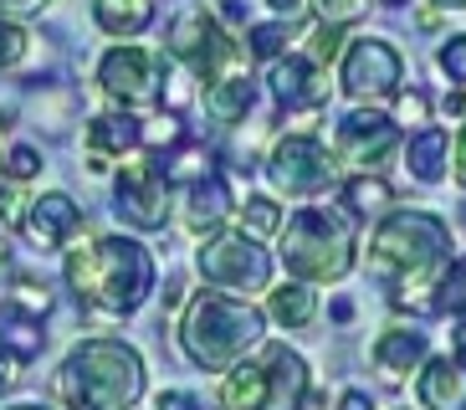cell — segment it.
Instances as JSON below:
<instances>
[{"label": "cell", "instance_id": "83f0119b", "mask_svg": "<svg viewBox=\"0 0 466 410\" xmlns=\"http://www.w3.org/2000/svg\"><path fill=\"white\" fill-rule=\"evenodd\" d=\"M277 226H282V210H277V200H267V195H251V200L241 205V231H247V236H272Z\"/></svg>", "mask_w": 466, "mask_h": 410}, {"label": "cell", "instance_id": "8fae6325", "mask_svg": "<svg viewBox=\"0 0 466 410\" xmlns=\"http://www.w3.org/2000/svg\"><path fill=\"white\" fill-rule=\"evenodd\" d=\"M169 175L165 164L149 159V154H138V159H128L124 169H118V179H113V205H118V216L128 220V226H138V231H159L169 220Z\"/></svg>", "mask_w": 466, "mask_h": 410}, {"label": "cell", "instance_id": "e575fe53", "mask_svg": "<svg viewBox=\"0 0 466 410\" xmlns=\"http://www.w3.org/2000/svg\"><path fill=\"white\" fill-rule=\"evenodd\" d=\"M343 52V26H318L313 31V62H333V56Z\"/></svg>", "mask_w": 466, "mask_h": 410}, {"label": "cell", "instance_id": "7c38bea8", "mask_svg": "<svg viewBox=\"0 0 466 410\" xmlns=\"http://www.w3.org/2000/svg\"><path fill=\"white\" fill-rule=\"evenodd\" d=\"M343 93L359 97V103H374V97H395L400 82H405V56L390 46L384 36H359L349 52H343Z\"/></svg>", "mask_w": 466, "mask_h": 410}, {"label": "cell", "instance_id": "4dcf8cb0", "mask_svg": "<svg viewBox=\"0 0 466 410\" xmlns=\"http://www.w3.org/2000/svg\"><path fill=\"white\" fill-rule=\"evenodd\" d=\"M436 62H441V72L461 87V82H466V36H446V41H441Z\"/></svg>", "mask_w": 466, "mask_h": 410}, {"label": "cell", "instance_id": "e0dca14e", "mask_svg": "<svg viewBox=\"0 0 466 410\" xmlns=\"http://www.w3.org/2000/svg\"><path fill=\"white\" fill-rule=\"evenodd\" d=\"M144 149V123L134 113H103V118L87 123V154H93V169H108V154H138Z\"/></svg>", "mask_w": 466, "mask_h": 410}, {"label": "cell", "instance_id": "cb8c5ba5", "mask_svg": "<svg viewBox=\"0 0 466 410\" xmlns=\"http://www.w3.org/2000/svg\"><path fill=\"white\" fill-rule=\"evenodd\" d=\"M390 200H395V190H390L384 179H374V175H354L349 185H343V205H349L354 216H380Z\"/></svg>", "mask_w": 466, "mask_h": 410}, {"label": "cell", "instance_id": "44dd1931", "mask_svg": "<svg viewBox=\"0 0 466 410\" xmlns=\"http://www.w3.org/2000/svg\"><path fill=\"white\" fill-rule=\"evenodd\" d=\"M251 108V82L247 72H226V77L206 82V113L216 123H241Z\"/></svg>", "mask_w": 466, "mask_h": 410}, {"label": "cell", "instance_id": "7bdbcfd3", "mask_svg": "<svg viewBox=\"0 0 466 410\" xmlns=\"http://www.w3.org/2000/svg\"><path fill=\"white\" fill-rule=\"evenodd\" d=\"M343 410H370V395H364V390H349V395H343Z\"/></svg>", "mask_w": 466, "mask_h": 410}, {"label": "cell", "instance_id": "6da1fadb", "mask_svg": "<svg viewBox=\"0 0 466 410\" xmlns=\"http://www.w3.org/2000/svg\"><path fill=\"white\" fill-rule=\"evenodd\" d=\"M370 267L390 277L400 308L436 313V282L451 267V226L431 210H395L374 231Z\"/></svg>", "mask_w": 466, "mask_h": 410}, {"label": "cell", "instance_id": "f6af8a7d", "mask_svg": "<svg viewBox=\"0 0 466 410\" xmlns=\"http://www.w3.org/2000/svg\"><path fill=\"white\" fill-rule=\"evenodd\" d=\"M11 410H46V405H11Z\"/></svg>", "mask_w": 466, "mask_h": 410}, {"label": "cell", "instance_id": "4fadbf2b", "mask_svg": "<svg viewBox=\"0 0 466 410\" xmlns=\"http://www.w3.org/2000/svg\"><path fill=\"white\" fill-rule=\"evenodd\" d=\"M395 144H400L395 118H384V113H374V108H354L339 128H333V159L354 164V169H374L380 159L395 154Z\"/></svg>", "mask_w": 466, "mask_h": 410}, {"label": "cell", "instance_id": "ee69618b", "mask_svg": "<svg viewBox=\"0 0 466 410\" xmlns=\"http://www.w3.org/2000/svg\"><path fill=\"white\" fill-rule=\"evenodd\" d=\"M436 11H466V0H431Z\"/></svg>", "mask_w": 466, "mask_h": 410}, {"label": "cell", "instance_id": "1f68e13d", "mask_svg": "<svg viewBox=\"0 0 466 410\" xmlns=\"http://www.w3.org/2000/svg\"><path fill=\"white\" fill-rule=\"evenodd\" d=\"M31 52V36L15 21H0V67H15L21 56Z\"/></svg>", "mask_w": 466, "mask_h": 410}, {"label": "cell", "instance_id": "9a60e30c", "mask_svg": "<svg viewBox=\"0 0 466 410\" xmlns=\"http://www.w3.org/2000/svg\"><path fill=\"white\" fill-rule=\"evenodd\" d=\"M21 231L42 246V251H56V246H67L72 236L83 231V210H77L62 190H52V195H42V200H31V210L21 216Z\"/></svg>", "mask_w": 466, "mask_h": 410}, {"label": "cell", "instance_id": "8d00e7d4", "mask_svg": "<svg viewBox=\"0 0 466 410\" xmlns=\"http://www.w3.org/2000/svg\"><path fill=\"white\" fill-rule=\"evenodd\" d=\"M52 0H0V21H15V15H36L46 11Z\"/></svg>", "mask_w": 466, "mask_h": 410}, {"label": "cell", "instance_id": "9c48e42d", "mask_svg": "<svg viewBox=\"0 0 466 410\" xmlns=\"http://www.w3.org/2000/svg\"><path fill=\"white\" fill-rule=\"evenodd\" d=\"M97 82H103V93L113 103H124V108H149L165 97V82H169V67L165 56L149 52V46H113L103 62H97Z\"/></svg>", "mask_w": 466, "mask_h": 410}, {"label": "cell", "instance_id": "52a82bcc", "mask_svg": "<svg viewBox=\"0 0 466 410\" xmlns=\"http://www.w3.org/2000/svg\"><path fill=\"white\" fill-rule=\"evenodd\" d=\"M200 277L220 292H236V298H251L261 287L272 282V257L251 241L247 231H220V236H206L200 257H195Z\"/></svg>", "mask_w": 466, "mask_h": 410}, {"label": "cell", "instance_id": "603a6c76", "mask_svg": "<svg viewBox=\"0 0 466 410\" xmlns=\"http://www.w3.org/2000/svg\"><path fill=\"white\" fill-rule=\"evenodd\" d=\"M272 318L277 323H288V328H308L318 313V298H313V287L308 282H288V287H272Z\"/></svg>", "mask_w": 466, "mask_h": 410}, {"label": "cell", "instance_id": "d4e9b609", "mask_svg": "<svg viewBox=\"0 0 466 410\" xmlns=\"http://www.w3.org/2000/svg\"><path fill=\"white\" fill-rule=\"evenodd\" d=\"M288 26H292V21H267V26H251L247 52L257 56V62H277V56H288Z\"/></svg>", "mask_w": 466, "mask_h": 410}, {"label": "cell", "instance_id": "4316f807", "mask_svg": "<svg viewBox=\"0 0 466 410\" xmlns=\"http://www.w3.org/2000/svg\"><path fill=\"white\" fill-rule=\"evenodd\" d=\"M436 313H466V261H451L436 282Z\"/></svg>", "mask_w": 466, "mask_h": 410}, {"label": "cell", "instance_id": "2e32d148", "mask_svg": "<svg viewBox=\"0 0 466 410\" xmlns=\"http://www.w3.org/2000/svg\"><path fill=\"white\" fill-rule=\"evenodd\" d=\"M415 400L425 410H466V359H431L415 380Z\"/></svg>", "mask_w": 466, "mask_h": 410}, {"label": "cell", "instance_id": "ffe728a7", "mask_svg": "<svg viewBox=\"0 0 466 410\" xmlns=\"http://www.w3.org/2000/svg\"><path fill=\"white\" fill-rule=\"evenodd\" d=\"M226 216H231V185H226L220 175L195 179V185H190V205H185L190 231H216Z\"/></svg>", "mask_w": 466, "mask_h": 410}, {"label": "cell", "instance_id": "5bb4252c", "mask_svg": "<svg viewBox=\"0 0 466 410\" xmlns=\"http://www.w3.org/2000/svg\"><path fill=\"white\" fill-rule=\"evenodd\" d=\"M267 82H272V97L277 103H288V108H323L329 103V72H323V62H313V56H277V62H267Z\"/></svg>", "mask_w": 466, "mask_h": 410}, {"label": "cell", "instance_id": "ba28073f", "mask_svg": "<svg viewBox=\"0 0 466 410\" xmlns=\"http://www.w3.org/2000/svg\"><path fill=\"white\" fill-rule=\"evenodd\" d=\"M169 56L185 62L200 82H216L226 72H236V41L226 36V26H220L206 5L175 15V26H169Z\"/></svg>", "mask_w": 466, "mask_h": 410}, {"label": "cell", "instance_id": "7402d4cb", "mask_svg": "<svg viewBox=\"0 0 466 410\" xmlns=\"http://www.w3.org/2000/svg\"><path fill=\"white\" fill-rule=\"evenodd\" d=\"M93 21L108 36H138L154 21V0H93Z\"/></svg>", "mask_w": 466, "mask_h": 410}, {"label": "cell", "instance_id": "ac0fdd59", "mask_svg": "<svg viewBox=\"0 0 466 410\" xmlns=\"http://www.w3.org/2000/svg\"><path fill=\"white\" fill-rule=\"evenodd\" d=\"M374 364L390 374V380H400V374H410V369L425 364V328H384L380 339H374Z\"/></svg>", "mask_w": 466, "mask_h": 410}, {"label": "cell", "instance_id": "d6986e66", "mask_svg": "<svg viewBox=\"0 0 466 410\" xmlns=\"http://www.w3.org/2000/svg\"><path fill=\"white\" fill-rule=\"evenodd\" d=\"M446 159H451V134H446L441 123L415 128L410 144H405V169H410L420 185H436V179L446 175Z\"/></svg>", "mask_w": 466, "mask_h": 410}, {"label": "cell", "instance_id": "60d3db41", "mask_svg": "<svg viewBox=\"0 0 466 410\" xmlns=\"http://www.w3.org/2000/svg\"><path fill=\"white\" fill-rule=\"evenodd\" d=\"M456 179L466 185V128H461V138H456Z\"/></svg>", "mask_w": 466, "mask_h": 410}, {"label": "cell", "instance_id": "3957f363", "mask_svg": "<svg viewBox=\"0 0 466 410\" xmlns=\"http://www.w3.org/2000/svg\"><path fill=\"white\" fill-rule=\"evenodd\" d=\"M56 395L67 410H128L144 395V359L118 339H87L62 359Z\"/></svg>", "mask_w": 466, "mask_h": 410}, {"label": "cell", "instance_id": "74e56055", "mask_svg": "<svg viewBox=\"0 0 466 410\" xmlns=\"http://www.w3.org/2000/svg\"><path fill=\"white\" fill-rule=\"evenodd\" d=\"M15 380H21V359H15L5 343H0V390H11Z\"/></svg>", "mask_w": 466, "mask_h": 410}, {"label": "cell", "instance_id": "836d02e7", "mask_svg": "<svg viewBox=\"0 0 466 410\" xmlns=\"http://www.w3.org/2000/svg\"><path fill=\"white\" fill-rule=\"evenodd\" d=\"M425 113H431V97L425 93H400V108H395V123H405V128H425Z\"/></svg>", "mask_w": 466, "mask_h": 410}, {"label": "cell", "instance_id": "277c9868", "mask_svg": "<svg viewBox=\"0 0 466 410\" xmlns=\"http://www.w3.org/2000/svg\"><path fill=\"white\" fill-rule=\"evenodd\" d=\"M261 313L236 292H200L190 302V313L179 323V343L190 364L200 369H231L236 359H247V349L261 343Z\"/></svg>", "mask_w": 466, "mask_h": 410}, {"label": "cell", "instance_id": "d6a6232c", "mask_svg": "<svg viewBox=\"0 0 466 410\" xmlns=\"http://www.w3.org/2000/svg\"><path fill=\"white\" fill-rule=\"evenodd\" d=\"M36 169H42V154L26 149V144H15V149L5 154V179H31Z\"/></svg>", "mask_w": 466, "mask_h": 410}, {"label": "cell", "instance_id": "7a4b0ae2", "mask_svg": "<svg viewBox=\"0 0 466 410\" xmlns=\"http://www.w3.org/2000/svg\"><path fill=\"white\" fill-rule=\"evenodd\" d=\"M67 287L103 313H134L154 292V257L134 236H97L87 246H72Z\"/></svg>", "mask_w": 466, "mask_h": 410}, {"label": "cell", "instance_id": "8992f818", "mask_svg": "<svg viewBox=\"0 0 466 410\" xmlns=\"http://www.w3.org/2000/svg\"><path fill=\"white\" fill-rule=\"evenodd\" d=\"M308 364L302 354H292L288 343H267L257 359H236L220 400L226 410H302L308 400Z\"/></svg>", "mask_w": 466, "mask_h": 410}, {"label": "cell", "instance_id": "484cf974", "mask_svg": "<svg viewBox=\"0 0 466 410\" xmlns=\"http://www.w3.org/2000/svg\"><path fill=\"white\" fill-rule=\"evenodd\" d=\"M0 343L11 349L15 359H31V354H42V343H46V333L31 318H11V323L0 328Z\"/></svg>", "mask_w": 466, "mask_h": 410}, {"label": "cell", "instance_id": "ab89813d", "mask_svg": "<svg viewBox=\"0 0 466 410\" xmlns=\"http://www.w3.org/2000/svg\"><path fill=\"white\" fill-rule=\"evenodd\" d=\"M441 113H446V118H456V113H466V97H461V87H451V93L441 97Z\"/></svg>", "mask_w": 466, "mask_h": 410}, {"label": "cell", "instance_id": "f35d334b", "mask_svg": "<svg viewBox=\"0 0 466 410\" xmlns=\"http://www.w3.org/2000/svg\"><path fill=\"white\" fill-rule=\"evenodd\" d=\"M267 5H272L277 21H298V15L308 11V0H267Z\"/></svg>", "mask_w": 466, "mask_h": 410}, {"label": "cell", "instance_id": "d590c367", "mask_svg": "<svg viewBox=\"0 0 466 410\" xmlns=\"http://www.w3.org/2000/svg\"><path fill=\"white\" fill-rule=\"evenodd\" d=\"M154 410H206V405H200L190 390H165V395L154 400Z\"/></svg>", "mask_w": 466, "mask_h": 410}, {"label": "cell", "instance_id": "f546056e", "mask_svg": "<svg viewBox=\"0 0 466 410\" xmlns=\"http://www.w3.org/2000/svg\"><path fill=\"white\" fill-rule=\"evenodd\" d=\"M313 5H318L323 26H349V21H359V15L370 11V0H313Z\"/></svg>", "mask_w": 466, "mask_h": 410}, {"label": "cell", "instance_id": "b9f144b4", "mask_svg": "<svg viewBox=\"0 0 466 410\" xmlns=\"http://www.w3.org/2000/svg\"><path fill=\"white\" fill-rule=\"evenodd\" d=\"M451 343H456V359H466V313H461V323L451 328Z\"/></svg>", "mask_w": 466, "mask_h": 410}, {"label": "cell", "instance_id": "5b68a950", "mask_svg": "<svg viewBox=\"0 0 466 410\" xmlns=\"http://www.w3.org/2000/svg\"><path fill=\"white\" fill-rule=\"evenodd\" d=\"M282 267L298 282H339L354 267V226L329 205H302L282 231Z\"/></svg>", "mask_w": 466, "mask_h": 410}, {"label": "cell", "instance_id": "30bf717a", "mask_svg": "<svg viewBox=\"0 0 466 410\" xmlns=\"http://www.w3.org/2000/svg\"><path fill=\"white\" fill-rule=\"evenodd\" d=\"M267 175L282 195L292 200H308V195H323L339 175V159L329 154V144L318 134H288L282 144L272 149V164H267Z\"/></svg>", "mask_w": 466, "mask_h": 410}, {"label": "cell", "instance_id": "f1b7e54d", "mask_svg": "<svg viewBox=\"0 0 466 410\" xmlns=\"http://www.w3.org/2000/svg\"><path fill=\"white\" fill-rule=\"evenodd\" d=\"M159 164H165L169 185H175V179H190V185H195V179H206V175H210V154L200 149V144H185L175 159H159Z\"/></svg>", "mask_w": 466, "mask_h": 410}]
</instances>
